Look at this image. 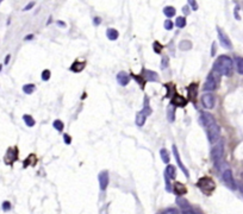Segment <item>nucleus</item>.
I'll return each mask as SVG.
<instances>
[{"mask_svg": "<svg viewBox=\"0 0 243 214\" xmlns=\"http://www.w3.org/2000/svg\"><path fill=\"white\" fill-rule=\"evenodd\" d=\"M212 70L218 74L219 76L224 75V76H230L234 70V63H232V59L226 56V55H220L219 57L217 59V61L214 62V68Z\"/></svg>", "mask_w": 243, "mask_h": 214, "instance_id": "f257e3e1", "label": "nucleus"}, {"mask_svg": "<svg viewBox=\"0 0 243 214\" xmlns=\"http://www.w3.org/2000/svg\"><path fill=\"white\" fill-rule=\"evenodd\" d=\"M223 156H224V142L219 140L214 145L212 150H211V158L214 162L216 168H219L223 160Z\"/></svg>", "mask_w": 243, "mask_h": 214, "instance_id": "f03ea898", "label": "nucleus"}, {"mask_svg": "<svg viewBox=\"0 0 243 214\" xmlns=\"http://www.w3.org/2000/svg\"><path fill=\"white\" fill-rule=\"evenodd\" d=\"M197 186L200 188V190H202L204 194H210L216 188V184H214V180L211 177H208V176H204V177L199 178L198 182H197Z\"/></svg>", "mask_w": 243, "mask_h": 214, "instance_id": "7ed1b4c3", "label": "nucleus"}, {"mask_svg": "<svg viewBox=\"0 0 243 214\" xmlns=\"http://www.w3.org/2000/svg\"><path fill=\"white\" fill-rule=\"evenodd\" d=\"M218 77H219L218 74H216L214 70L211 71L208 75V77H206V81L204 83V86H203V90L204 92H212V90H214L217 88V80H218Z\"/></svg>", "mask_w": 243, "mask_h": 214, "instance_id": "20e7f679", "label": "nucleus"}, {"mask_svg": "<svg viewBox=\"0 0 243 214\" xmlns=\"http://www.w3.org/2000/svg\"><path fill=\"white\" fill-rule=\"evenodd\" d=\"M206 129H208L209 142L211 143V144H214V143L219 139V136H220V127H219V125L214 121V123H212L211 125H209Z\"/></svg>", "mask_w": 243, "mask_h": 214, "instance_id": "39448f33", "label": "nucleus"}, {"mask_svg": "<svg viewBox=\"0 0 243 214\" xmlns=\"http://www.w3.org/2000/svg\"><path fill=\"white\" fill-rule=\"evenodd\" d=\"M217 35H218V41H219V44L224 49H228V50H231L232 49V43L229 38V36L226 35L223 30L220 29L219 26H217Z\"/></svg>", "mask_w": 243, "mask_h": 214, "instance_id": "423d86ee", "label": "nucleus"}, {"mask_svg": "<svg viewBox=\"0 0 243 214\" xmlns=\"http://www.w3.org/2000/svg\"><path fill=\"white\" fill-rule=\"evenodd\" d=\"M222 177H223V181H224V183L226 184V187H229L230 189L235 190L236 189V183H235V178H234V175H232V171L230 169H226L223 171V175H222Z\"/></svg>", "mask_w": 243, "mask_h": 214, "instance_id": "0eeeda50", "label": "nucleus"}, {"mask_svg": "<svg viewBox=\"0 0 243 214\" xmlns=\"http://www.w3.org/2000/svg\"><path fill=\"white\" fill-rule=\"evenodd\" d=\"M202 104L206 110H212L216 105V96L212 93H205L202 96Z\"/></svg>", "mask_w": 243, "mask_h": 214, "instance_id": "6e6552de", "label": "nucleus"}, {"mask_svg": "<svg viewBox=\"0 0 243 214\" xmlns=\"http://www.w3.org/2000/svg\"><path fill=\"white\" fill-rule=\"evenodd\" d=\"M16 160H18L17 146H14V148H8L7 152H6V156H5V163L6 164H8V166H11Z\"/></svg>", "mask_w": 243, "mask_h": 214, "instance_id": "1a4fd4ad", "label": "nucleus"}, {"mask_svg": "<svg viewBox=\"0 0 243 214\" xmlns=\"http://www.w3.org/2000/svg\"><path fill=\"white\" fill-rule=\"evenodd\" d=\"M214 117L212 114H210L208 112H200V117H199V123L202 126L208 127L209 125H211L212 123H214Z\"/></svg>", "mask_w": 243, "mask_h": 214, "instance_id": "9d476101", "label": "nucleus"}, {"mask_svg": "<svg viewBox=\"0 0 243 214\" xmlns=\"http://www.w3.org/2000/svg\"><path fill=\"white\" fill-rule=\"evenodd\" d=\"M187 93H188V101L193 102L196 105V99L198 98V83L192 82L187 87Z\"/></svg>", "mask_w": 243, "mask_h": 214, "instance_id": "9b49d317", "label": "nucleus"}, {"mask_svg": "<svg viewBox=\"0 0 243 214\" xmlns=\"http://www.w3.org/2000/svg\"><path fill=\"white\" fill-rule=\"evenodd\" d=\"M98 180H99V187H100V190H106L107 186H108V182H110V176H108V172L106 170L99 172V176H98Z\"/></svg>", "mask_w": 243, "mask_h": 214, "instance_id": "f8f14e48", "label": "nucleus"}, {"mask_svg": "<svg viewBox=\"0 0 243 214\" xmlns=\"http://www.w3.org/2000/svg\"><path fill=\"white\" fill-rule=\"evenodd\" d=\"M172 150H173V155H174V157H175V160H177V163H178L179 168L182 170V172L185 174V176H186V177H190L188 170L186 169V166H184L182 160H181V158H180V154H179V151H178V149H177V146H175V145H173Z\"/></svg>", "mask_w": 243, "mask_h": 214, "instance_id": "ddd939ff", "label": "nucleus"}, {"mask_svg": "<svg viewBox=\"0 0 243 214\" xmlns=\"http://www.w3.org/2000/svg\"><path fill=\"white\" fill-rule=\"evenodd\" d=\"M142 77L144 81H150V82H156V81H159V75H157V73H155V71H153V70H148V69H143Z\"/></svg>", "mask_w": 243, "mask_h": 214, "instance_id": "4468645a", "label": "nucleus"}, {"mask_svg": "<svg viewBox=\"0 0 243 214\" xmlns=\"http://www.w3.org/2000/svg\"><path fill=\"white\" fill-rule=\"evenodd\" d=\"M187 102H188L187 99H185L184 96H181V95L179 94H174L172 100H171V104L174 105L175 107H185L187 105Z\"/></svg>", "mask_w": 243, "mask_h": 214, "instance_id": "2eb2a0df", "label": "nucleus"}, {"mask_svg": "<svg viewBox=\"0 0 243 214\" xmlns=\"http://www.w3.org/2000/svg\"><path fill=\"white\" fill-rule=\"evenodd\" d=\"M117 82L120 84V86H128L129 82H130V76L125 73V71H119L118 74H117Z\"/></svg>", "mask_w": 243, "mask_h": 214, "instance_id": "dca6fc26", "label": "nucleus"}, {"mask_svg": "<svg viewBox=\"0 0 243 214\" xmlns=\"http://www.w3.org/2000/svg\"><path fill=\"white\" fill-rule=\"evenodd\" d=\"M175 108L177 107L172 105V104H169L168 107H167V119H168L169 123H173L175 120Z\"/></svg>", "mask_w": 243, "mask_h": 214, "instance_id": "f3484780", "label": "nucleus"}, {"mask_svg": "<svg viewBox=\"0 0 243 214\" xmlns=\"http://www.w3.org/2000/svg\"><path fill=\"white\" fill-rule=\"evenodd\" d=\"M86 63L83 61H75L73 64L71 65V71H75V73H80V71L83 70Z\"/></svg>", "mask_w": 243, "mask_h": 214, "instance_id": "a211bd4d", "label": "nucleus"}, {"mask_svg": "<svg viewBox=\"0 0 243 214\" xmlns=\"http://www.w3.org/2000/svg\"><path fill=\"white\" fill-rule=\"evenodd\" d=\"M141 112L145 115V117H148V115H150L151 114V108H150V105H149V98L145 95L144 96V101H143V108H142V111Z\"/></svg>", "mask_w": 243, "mask_h": 214, "instance_id": "6ab92c4d", "label": "nucleus"}, {"mask_svg": "<svg viewBox=\"0 0 243 214\" xmlns=\"http://www.w3.org/2000/svg\"><path fill=\"white\" fill-rule=\"evenodd\" d=\"M106 37L110 39V41H117L119 37V32L116 29L108 28V29L106 30Z\"/></svg>", "mask_w": 243, "mask_h": 214, "instance_id": "aec40b11", "label": "nucleus"}, {"mask_svg": "<svg viewBox=\"0 0 243 214\" xmlns=\"http://www.w3.org/2000/svg\"><path fill=\"white\" fill-rule=\"evenodd\" d=\"M163 14H165L168 19H171V18H173L175 14H177V10H175V7H173V6H166V7L163 8Z\"/></svg>", "mask_w": 243, "mask_h": 214, "instance_id": "412c9836", "label": "nucleus"}, {"mask_svg": "<svg viewBox=\"0 0 243 214\" xmlns=\"http://www.w3.org/2000/svg\"><path fill=\"white\" fill-rule=\"evenodd\" d=\"M177 203H178V206L181 208V211L182 209H186V208H190L191 205L188 203V201L185 199V197H181V196H179L177 197Z\"/></svg>", "mask_w": 243, "mask_h": 214, "instance_id": "4be33fe9", "label": "nucleus"}, {"mask_svg": "<svg viewBox=\"0 0 243 214\" xmlns=\"http://www.w3.org/2000/svg\"><path fill=\"white\" fill-rule=\"evenodd\" d=\"M174 191H175V194H178V195H182V194H186V187H185L182 183H180V182H177V183L174 184Z\"/></svg>", "mask_w": 243, "mask_h": 214, "instance_id": "5701e85b", "label": "nucleus"}, {"mask_svg": "<svg viewBox=\"0 0 243 214\" xmlns=\"http://www.w3.org/2000/svg\"><path fill=\"white\" fill-rule=\"evenodd\" d=\"M23 120H24V123L26 124V126L28 127H34L36 124V120L30 114H24L23 115Z\"/></svg>", "mask_w": 243, "mask_h": 214, "instance_id": "b1692460", "label": "nucleus"}, {"mask_svg": "<svg viewBox=\"0 0 243 214\" xmlns=\"http://www.w3.org/2000/svg\"><path fill=\"white\" fill-rule=\"evenodd\" d=\"M165 175H167L169 178H175L177 176V170H175V168L171 164H168L166 168V171H165Z\"/></svg>", "mask_w": 243, "mask_h": 214, "instance_id": "393cba45", "label": "nucleus"}, {"mask_svg": "<svg viewBox=\"0 0 243 214\" xmlns=\"http://www.w3.org/2000/svg\"><path fill=\"white\" fill-rule=\"evenodd\" d=\"M145 119H147V117L143 114L142 112H138L136 114V125L137 126H140V127H142L143 125H144V123H145Z\"/></svg>", "mask_w": 243, "mask_h": 214, "instance_id": "a878e982", "label": "nucleus"}, {"mask_svg": "<svg viewBox=\"0 0 243 214\" xmlns=\"http://www.w3.org/2000/svg\"><path fill=\"white\" fill-rule=\"evenodd\" d=\"M174 25L178 28V29H184L185 26L187 25V22H186V18L185 17H177L175 19V23Z\"/></svg>", "mask_w": 243, "mask_h": 214, "instance_id": "bb28decb", "label": "nucleus"}, {"mask_svg": "<svg viewBox=\"0 0 243 214\" xmlns=\"http://www.w3.org/2000/svg\"><path fill=\"white\" fill-rule=\"evenodd\" d=\"M35 89H36V86L34 83H28V84H24L23 86V92L28 95L32 94L35 92Z\"/></svg>", "mask_w": 243, "mask_h": 214, "instance_id": "cd10ccee", "label": "nucleus"}, {"mask_svg": "<svg viewBox=\"0 0 243 214\" xmlns=\"http://www.w3.org/2000/svg\"><path fill=\"white\" fill-rule=\"evenodd\" d=\"M191 48H192V43H191L190 41H186V39H184V41H181L180 43H179V49H180V50L187 51V50H190Z\"/></svg>", "mask_w": 243, "mask_h": 214, "instance_id": "c85d7f7f", "label": "nucleus"}, {"mask_svg": "<svg viewBox=\"0 0 243 214\" xmlns=\"http://www.w3.org/2000/svg\"><path fill=\"white\" fill-rule=\"evenodd\" d=\"M160 157L161 160H163V163H166V164L169 163V154H168V151L165 148H162L160 150Z\"/></svg>", "mask_w": 243, "mask_h": 214, "instance_id": "c756f323", "label": "nucleus"}, {"mask_svg": "<svg viewBox=\"0 0 243 214\" xmlns=\"http://www.w3.org/2000/svg\"><path fill=\"white\" fill-rule=\"evenodd\" d=\"M53 126H54V129H56L59 132H62V131H63V127H65V125H63V123H62V120H60V119H56V120L54 121Z\"/></svg>", "mask_w": 243, "mask_h": 214, "instance_id": "7c9ffc66", "label": "nucleus"}, {"mask_svg": "<svg viewBox=\"0 0 243 214\" xmlns=\"http://www.w3.org/2000/svg\"><path fill=\"white\" fill-rule=\"evenodd\" d=\"M236 68H237V71L243 75V57H236Z\"/></svg>", "mask_w": 243, "mask_h": 214, "instance_id": "2f4dec72", "label": "nucleus"}, {"mask_svg": "<svg viewBox=\"0 0 243 214\" xmlns=\"http://www.w3.org/2000/svg\"><path fill=\"white\" fill-rule=\"evenodd\" d=\"M153 49H154L155 54H161L162 53L163 47H162V44H160V42L159 41H155L154 43H153Z\"/></svg>", "mask_w": 243, "mask_h": 214, "instance_id": "473e14b6", "label": "nucleus"}, {"mask_svg": "<svg viewBox=\"0 0 243 214\" xmlns=\"http://www.w3.org/2000/svg\"><path fill=\"white\" fill-rule=\"evenodd\" d=\"M168 65H169V59L167 56H162V59H161V64H160V68L162 70H165L168 68Z\"/></svg>", "mask_w": 243, "mask_h": 214, "instance_id": "72a5a7b5", "label": "nucleus"}, {"mask_svg": "<svg viewBox=\"0 0 243 214\" xmlns=\"http://www.w3.org/2000/svg\"><path fill=\"white\" fill-rule=\"evenodd\" d=\"M187 5L191 7V10L192 11H198V8H199V6H198V3H197V0H187Z\"/></svg>", "mask_w": 243, "mask_h": 214, "instance_id": "f704fd0d", "label": "nucleus"}, {"mask_svg": "<svg viewBox=\"0 0 243 214\" xmlns=\"http://www.w3.org/2000/svg\"><path fill=\"white\" fill-rule=\"evenodd\" d=\"M42 80L43 81H48V80H50V76H51V73L49 69H44V70L42 71Z\"/></svg>", "mask_w": 243, "mask_h": 214, "instance_id": "c9c22d12", "label": "nucleus"}, {"mask_svg": "<svg viewBox=\"0 0 243 214\" xmlns=\"http://www.w3.org/2000/svg\"><path fill=\"white\" fill-rule=\"evenodd\" d=\"M163 26H165V29L166 30L171 31V30L174 28V23H173L171 19H166V20H165V23H163Z\"/></svg>", "mask_w": 243, "mask_h": 214, "instance_id": "e433bc0d", "label": "nucleus"}, {"mask_svg": "<svg viewBox=\"0 0 243 214\" xmlns=\"http://www.w3.org/2000/svg\"><path fill=\"white\" fill-rule=\"evenodd\" d=\"M11 202L10 201H4L3 202V205H1V208H3V211L4 212H8L10 209H11Z\"/></svg>", "mask_w": 243, "mask_h": 214, "instance_id": "4c0bfd02", "label": "nucleus"}, {"mask_svg": "<svg viewBox=\"0 0 243 214\" xmlns=\"http://www.w3.org/2000/svg\"><path fill=\"white\" fill-rule=\"evenodd\" d=\"M163 214H179V212L175 208H167L163 211Z\"/></svg>", "mask_w": 243, "mask_h": 214, "instance_id": "58836bf2", "label": "nucleus"}, {"mask_svg": "<svg viewBox=\"0 0 243 214\" xmlns=\"http://www.w3.org/2000/svg\"><path fill=\"white\" fill-rule=\"evenodd\" d=\"M181 11L184 12V16H188L191 13V7L188 5H185V6H182V10Z\"/></svg>", "mask_w": 243, "mask_h": 214, "instance_id": "ea45409f", "label": "nucleus"}, {"mask_svg": "<svg viewBox=\"0 0 243 214\" xmlns=\"http://www.w3.org/2000/svg\"><path fill=\"white\" fill-rule=\"evenodd\" d=\"M63 142H65L67 145H69V144L71 143V138L68 133H65V135H63Z\"/></svg>", "mask_w": 243, "mask_h": 214, "instance_id": "a19ab883", "label": "nucleus"}, {"mask_svg": "<svg viewBox=\"0 0 243 214\" xmlns=\"http://www.w3.org/2000/svg\"><path fill=\"white\" fill-rule=\"evenodd\" d=\"M165 180H166V190L167 191H171L172 190V187H171V182H169V177L165 175Z\"/></svg>", "mask_w": 243, "mask_h": 214, "instance_id": "79ce46f5", "label": "nucleus"}, {"mask_svg": "<svg viewBox=\"0 0 243 214\" xmlns=\"http://www.w3.org/2000/svg\"><path fill=\"white\" fill-rule=\"evenodd\" d=\"M35 5H36L35 1H30L29 4H28V5H26V6H25V7L23 8V11H30V10H31V8H32V7H34Z\"/></svg>", "mask_w": 243, "mask_h": 214, "instance_id": "37998d69", "label": "nucleus"}, {"mask_svg": "<svg viewBox=\"0 0 243 214\" xmlns=\"http://www.w3.org/2000/svg\"><path fill=\"white\" fill-rule=\"evenodd\" d=\"M34 38H35V35H34V33H30V35H26L25 37H24V41L29 42V41H32Z\"/></svg>", "mask_w": 243, "mask_h": 214, "instance_id": "c03bdc74", "label": "nucleus"}, {"mask_svg": "<svg viewBox=\"0 0 243 214\" xmlns=\"http://www.w3.org/2000/svg\"><path fill=\"white\" fill-rule=\"evenodd\" d=\"M100 23H101V18L100 17H94V18H93V24H94L95 26L100 25Z\"/></svg>", "mask_w": 243, "mask_h": 214, "instance_id": "a18cd8bd", "label": "nucleus"}, {"mask_svg": "<svg viewBox=\"0 0 243 214\" xmlns=\"http://www.w3.org/2000/svg\"><path fill=\"white\" fill-rule=\"evenodd\" d=\"M10 59H11V55L10 54H7L5 56V59H4V64L7 65L8 63H10Z\"/></svg>", "mask_w": 243, "mask_h": 214, "instance_id": "49530a36", "label": "nucleus"}, {"mask_svg": "<svg viewBox=\"0 0 243 214\" xmlns=\"http://www.w3.org/2000/svg\"><path fill=\"white\" fill-rule=\"evenodd\" d=\"M214 55H216V42L212 43V48H211V56L214 57Z\"/></svg>", "mask_w": 243, "mask_h": 214, "instance_id": "de8ad7c7", "label": "nucleus"}, {"mask_svg": "<svg viewBox=\"0 0 243 214\" xmlns=\"http://www.w3.org/2000/svg\"><path fill=\"white\" fill-rule=\"evenodd\" d=\"M234 16H235V18H236V19H238V20L241 19V17L238 16V6H236V7H235V12H234Z\"/></svg>", "mask_w": 243, "mask_h": 214, "instance_id": "09e8293b", "label": "nucleus"}, {"mask_svg": "<svg viewBox=\"0 0 243 214\" xmlns=\"http://www.w3.org/2000/svg\"><path fill=\"white\" fill-rule=\"evenodd\" d=\"M56 24L59 25L60 28H66V23L63 22V20H57V22H56Z\"/></svg>", "mask_w": 243, "mask_h": 214, "instance_id": "8fccbe9b", "label": "nucleus"}, {"mask_svg": "<svg viewBox=\"0 0 243 214\" xmlns=\"http://www.w3.org/2000/svg\"><path fill=\"white\" fill-rule=\"evenodd\" d=\"M51 23H53V17L50 16V17H49V19H48V22H47V25H50Z\"/></svg>", "mask_w": 243, "mask_h": 214, "instance_id": "3c124183", "label": "nucleus"}, {"mask_svg": "<svg viewBox=\"0 0 243 214\" xmlns=\"http://www.w3.org/2000/svg\"><path fill=\"white\" fill-rule=\"evenodd\" d=\"M1 69H3V64H0V73H1Z\"/></svg>", "mask_w": 243, "mask_h": 214, "instance_id": "603ef678", "label": "nucleus"}, {"mask_svg": "<svg viewBox=\"0 0 243 214\" xmlns=\"http://www.w3.org/2000/svg\"><path fill=\"white\" fill-rule=\"evenodd\" d=\"M3 1H4V0H0V4H1V3H3Z\"/></svg>", "mask_w": 243, "mask_h": 214, "instance_id": "864d4df0", "label": "nucleus"}]
</instances>
